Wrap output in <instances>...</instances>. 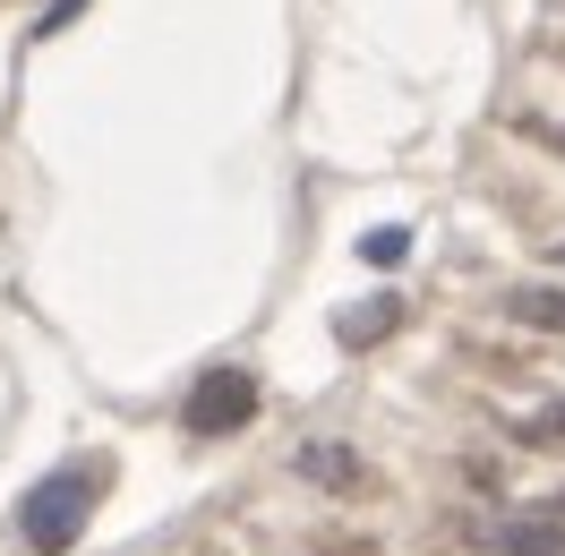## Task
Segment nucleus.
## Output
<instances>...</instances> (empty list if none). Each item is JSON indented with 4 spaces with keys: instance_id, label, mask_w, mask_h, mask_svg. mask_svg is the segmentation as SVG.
Masks as SVG:
<instances>
[{
    "instance_id": "obj_1",
    "label": "nucleus",
    "mask_w": 565,
    "mask_h": 556,
    "mask_svg": "<svg viewBox=\"0 0 565 556\" xmlns=\"http://www.w3.org/2000/svg\"><path fill=\"white\" fill-rule=\"evenodd\" d=\"M95 496H104V471H95V462H61V471L18 505V539H26L35 556L77 548V531H86V514H95Z\"/></svg>"
},
{
    "instance_id": "obj_4",
    "label": "nucleus",
    "mask_w": 565,
    "mask_h": 556,
    "mask_svg": "<svg viewBox=\"0 0 565 556\" xmlns=\"http://www.w3.org/2000/svg\"><path fill=\"white\" fill-rule=\"evenodd\" d=\"M497 309L514 317V325H540V334H565V282H514Z\"/></svg>"
},
{
    "instance_id": "obj_8",
    "label": "nucleus",
    "mask_w": 565,
    "mask_h": 556,
    "mask_svg": "<svg viewBox=\"0 0 565 556\" xmlns=\"http://www.w3.org/2000/svg\"><path fill=\"white\" fill-rule=\"evenodd\" d=\"M557 266H565V240H557Z\"/></svg>"
},
{
    "instance_id": "obj_3",
    "label": "nucleus",
    "mask_w": 565,
    "mask_h": 556,
    "mask_svg": "<svg viewBox=\"0 0 565 556\" xmlns=\"http://www.w3.org/2000/svg\"><path fill=\"white\" fill-rule=\"evenodd\" d=\"M248 411H257V377H241V368H214V377H198V394H189V428H198V437H223V428H241Z\"/></svg>"
},
{
    "instance_id": "obj_6",
    "label": "nucleus",
    "mask_w": 565,
    "mask_h": 556,
    "mask_svg": "<svg viewBox=\"0 0 565 556\" xmlns=\"http://www.w3.org/2000/svg\"><path fill=\"white\" fill-rule=\"evenodd\" d=\"M394 317H403V300H394V291H377V300H360V309L334 317V334H343L352 351H369V343H377V334L394 325Z\"/></svg>"
},
{
    "instance_id": "obj_2",
    "label": "nucleus",
    "mask_w": 565,
    "mask_h": 556,
    "mask_svg": "<svg viewBox=\"0 0 565 556\" xmlns=\"http://www.w3.org/2000/svg\"><path fill=\"white\" fill-rule=\"evenodd\" d=\"M471 548L480 556H565V522L557 514H489V522H471Z\"/></svg>"
},
{
    "instance_id": "obj_5",
    "label": "nucleus",
    "mask_w": 565,
    "mask_h": 556,
    "mask_svg": "<svg viewBox=\"0 0 565 556\" xmlns=\"http://www.w3.org/2000/svg\"><path fill=\"white\" fill-rule=\"evenodd\" d=\"M291 471H300L309 488H360V453L326 437V446H300V453H291Z\"/></svg>"
},
{
    "instance_id": "obj_7",
    "label": "nucleus",
    "mask_w": 565,
    "mask_h": 556,
    "mask_svg": "<svg viewBox=\"0 0 565 556\" xmlns=\"http://www.w3.org/2000/svg\"><path fill=\"white\" fill-rule=\"evenodd\" d=\"M403 248H412V240H403V232H369V257H377V266H394Z\"/></svg>"
}]
</instances>
